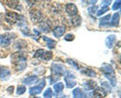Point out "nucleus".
Here are the masks:
<instances>
[{
    "mask_svg": "<svg viewBox=\"0 0 121 98\" xmlns=\"http://www.w3.org/2000/svg\"><path fill=\"white\" fill-rule=\"evenodd\" d=\"M40 98V97H33V98Z\"/></svg>",
    "mask_w": 121,
    "mask_h": 98,
    "instance_id": "nucleus-37",
    "label": "nucleus"
},
{
    "mask_svg": "<svg viewBox=\"0 0 121 98\" xmlns=\"http://www.w3.org/2000/svg\"><path fill=\"white\" fill-rule=\"evenodd\" d=\"M11 73L8 68L5 67L0 68V79L3 80H7L9 79Z\"/></svg>",
    "mask_w": 121,
    "mask_h": 98,
    "instance_id": "nucleus-11",
    "label": "nucleus"
},
{
    "mask_svg": "<svg viewBox=\"0 0 121 98\" xmlns=\"http://www.w3.org/2000/svg\"><path fill=\"white\" fill-rule=\"evenodd\" d=\"M30 15L31 20L34 22H37L41 18V12L37 9H34L31 11Z\"/></svg>",
    "mask_w": 121,
    "mask_h": 98,
    "instance_id": "nucleus-10",
    "label": "nucleus"
},
{
    "mask_svg": "<svg viewBox=\"0 0 121 98\" xmlns=\"http://www.w3.org/2000/svg\"><path fill=\"white\" fill-rule=\"evenodd\" d=\"M65 27L63 26H57L53 31V35L56 38H59L62 36L65 33Z\"/></svg>",
    "mask_w": 121,
    "mask_h": 98,
    "instance_id": "nucleus-15",
    "label": "nucleus"
},
{
    "mask_svg": "<svg viewBox=\"0 0 121 98\" xmlns=\"http://www.w3.org/2000/svg\"><path fill=\"white\" fill-rule=\"evenodd\" d=\"M73 94L74 98H83V93L79 87H77L73 90Z\"/></svg>",
    "mask_w": 121,
    "mask_h": 98,
    "instance_id": "nucleus-22",
    "label": "nucleus"
},
{
    "mask_svg": "<svg viewBox=\"0 0 121 98\" xmlns=\"http://www.w3.org/2000/svg\"><path fill=\"white\" fill-rule=\"evenodd\" d=\"M121 1H117L115 2L113 4V6H112V10H117V9H119L121 8Z\"/></svg>",
    "mask_w": 121,
    "mask_h": 98,
    "instance_id": "nucleus-31",
    "label": "nucleus"
},
{
    "mask_svg": "<svg viewBox=\"0 0 121 98\" xmlns=\"http://www.w3.org/2000/svg\"><path fill=\"white\" fill-rule=\"evenodd\" d=\"M75 78V76L70 73H69L66 75L65 77V81L67 88H72L76 85V81L74 80Z\"/></svg>",
    "mask_w": 121,
    "mask_h": 98,
    "instance_id": "nucleus-7",
    "label": "nucleus"
},
{
    "mask_svg": "<svg viewBox=\"0 0 121 98\" xmlns=\"http://www.w3.org/2000/svg\"><path fill=\"white\" fill-rule=\"evenodd\" d=\"M18 1H7V5L11 8H15L18 5Z\"/></svg>",
    "mask_w": 121,
    "mask_h": 98,
    "instance_id": "nucleus-28",
    "label": "nucleus"
},
{
    "mask_svg": "<svg viewBox=\"0 0 121 98\" xmlns=\"http://www.w3.org/2000/svg\"><path fill=\"white\" fill-rule=\"evenodd\" d=\"M100 70L104 73L105 76L108 79L112 86H115L117 85V78L115 73L111 64L108 63H104L102 65Z\"/></svg>",
    "mask_w": 121,
    "mask_h": 98,
    "instance_id": "nucleus-2",
    "label": "nucleus"
},
{
    "mask_svg": "<svg viewBox=\"0 0 121 98\" xmlns=\"http://www.w3.org/2000/svg\"><path fill=\"white\" fill-rule=\"evenodd\" d=\"M27 46V43L26 40H19L18 41H15V43L14 44L13 46V48L14 49L18 50H21L24 49Z\"/></svg>",
    "mask_w": 121,
    "mask_h": 98,
    "instance_id": "nucleus-13",
    "label": "nucleus"
},
{
    "mask_svg": "<svg viewBox=\"0 0 121 98\" xmlns=\"http://www.w3.org/2000/svg\"><path fill=\"white\" fill-rule=\"evenodd\" d=\"M11 62L14 64L16 65L17 68L18 69L22 70L26 67V60H27V55L24 53L22 51L16 52L12 54Z\"/></svg>",
    "mask_w": 121,
    "mask_h": 98,
    "instance_id": "nucleus-1",
    "label": "nucleus"
},
{
    "mask_svg": "<svg viewBox=\"0 0 121 98\" xmlns=\"http://www.w3.org/2000/svg\"><path fill=\"white\" fill-rule=\"evenodd\" d=\"M109 7L108 6H104V7H102L101 9L98 11V13H97V15L98 17L100 16V15H103L104 13H106V11H109Z\"/></svg>",
    "mask_w": 121,
    "mask_h": 98,
    "instance_id": "nucleus-25",
    "label": "nucleus"
},
{
    "mask_svg": "<svg viewBox=\"0 0 121 98\" xmlns=\"http://www.w3.org/2000/svg\"><path fill=\"white\" fill-rule=\"evenodd\" d=\"M116 40H117V37L113 34L108 36V37L106 39V41H105L106 47L109 48H112L113 47Z\"/></svg>",
    "mask_w": 121,
    "mask_h": 98,
    "instance_id": "nucleus-16",
    "label": "nucleus"
},
{
    "mask_svg": "<svg viewBox=\"0 0 121 98\" xmlns=\"http://www.w3.org/2000/svg\"><path fill=\"white\" fill-rule=\"evenodd\" d=\"M119 20H120V15L119 13H115L111 19V25L113 27H118L119 24Z\"/></svg>",
    "mask_w": 121,
    "mask_h": 98,
    "instance_id": "nucleus-17",
    "label": "nucleus"
},
{
    "mask_svg": "<svg viewBox=\"0 0 121 98\" xmlns=\"http://www.w3.org/2000/svg\"><path fill=\"white\" fill-rule=\"evenodd\" d=\"M64 39L67 41H72L74 39V35L72 34H67L65 35Z\"/></svg>",
    "mask_w": 121,
    "mask_h": 98,
    "instance_id": "nucleus-32",
    "label": "nucleus"
},
{
    "mask_svg": "<svg viewBox=\"0 0 121 98\" xmlns=\"http://www.w3.org/2000/svg\"><path fill=\"white\" fill-rule=\"evenodd\" d=\"M26 88L24 86H19L17 87V93L18 94H22L26 92Z\"/></svg>",
    "mask_w": 121,
    "mask_h": 98,
    "instance_id": "nucleus-30",
    "label": "nucleus"
},
{
    "mask_svg": "<svg viewBox=\"0 0 121 98\" xmlns=\"http://www.w3.org/2000/svg\"><path fill=\"white\" fill-rule=\"evenodd\" d=\"M64 89V85L62 82H60L59 83L56 84L54 86V89L55 90L56 93H59L62 92Z\"/></svg>",
    "mask_w": 121,
    "mask_h": 98,
    "instance_id": "nucleus-23",
    "label": "nucleus"
},
{
    "mask_svg": "<svg viewBox=\"0 0 121 98\" xmlns=\"http://www.w3.org/2000/svg\"><path fill=\"white\" fill-rule=\"evenodd\" d=\"M7 91L9 92L10 93H13V91H14V86H10V87H8V88L7 89Z\"/></svg>",
    "mask_w": 121,
    "mask_h": 98,
    "instance_id": "nucleus-34",
    "label": "nucleus"
},
{
    "mask_svg": "<svg viewBox=\"0 0 121 98\" xmlns=\"http://www.w3.org/2000/svg\"><path fill=\"white\" fill-rule=\"evenodd\" d=\"M37 81L38 77L36 76H30L25 79L23 80V83L25 85H30L35 83L36 82H37Z\"/></svg>",
    "mask_w": 121,
    "mask_h": 98,
    "instance_id": "nucleus-19",
    "label": "nucleus"
},
{
    "mask_svg": "<svg viewBox=\"0 0 121 98\" xmlns=\"http://www.w3.org/2000/svg\"><path fill=\"white\" fill-rule=\"evenodd\" d=\"M52 72L53 74L58 76H62L66 73V70L65 66L59 64H53L52 66Z\"/></svg>",
    "mask_w": 121,
    "mask_h": 98,
    "instance_id": "nucleus-4",
    "label": "nucleus"
},
{
    "mask_svg": "<svg viewBox=\"0 0 121 98\" xmlns=\"http://www.w3.org/2000/svg\"><path fill=\"white\" fill-rule=\"evenodd\" d=\"M65 97H66V96L62 95V96H60V98H66Z\"/></svg>",
    "mask_w": 121,
    "mask_h": 98,
    "instance_id": "nucleus-36",
    "label": "nucleus"
},
{
    "mask_svg": "<svg viewBox=\"0 0 121 98\" xmlns=\"http://www.w3.org/2000/svg\"><path fill=\"white\" fill-rule=\"evenodd\" d=\"M111 14L106 15L104 17L102 18L100 20V23H99V27H105L109 25V20Z\"/></svg>",
    "mask_w": 121,
    "mask_h": 98,
    "instance_id": "nucleus-20",
    "label": "nucleus"
},
{
    "mask_svg": "<svg viewBox=\"0 0 121 98\" xmlns=\"http://www.w3.org/2000/svg\"><path fill=\"white\" fill-rule=\"evenodd\" d=\"M1 43H2V35H0V46L1 45Z\"/></svg>",
    "mask_w": 121,
    "mask_h": 98,
    "instance_id": "nucleus-35",
    "label": "nucleus"
},
{
    "mask_svg": "<svg viewBox=\"0 0 121 98\" xmlns=\"http://www.w3.org/2000/svg\"><path fill=\"white\" fill-rule=\"evenodd\" d=\"M17 35L14 33H7L2 35V43L1 45L2 46H7L10 44L11 43L15 38Z\"/></svg>",
    "mask_w": 121,
    "mask_h": 98,
    "instance_id": "nucleus-6",
    "label": "nucleus"
},
{
    "mask_svg": "<svg viewBox=\"0 0 121 98\" xmlns=\"http://www.w3.org/2000/svg\"><path fill=\"white\" fill-rule=\"evenodd\" d=\"M21 19H22V17L15 12L8 11L6 13L5 20L9 24H14L18 21Z\"/></svg>",
    "mask_w": 121,
    "mask_h": 98,
    "instance_id": "nucleus-3",
    "label": "nucleus"
},
{
    "mask_svg": "<svg viewBox=\"0 0 121 98\" xmlns=\"http://www.w3.org/2000/svg\"><path fill=\"white\" fill-rule=\"evenodd\" d=\"M34 57L41 58L43 60H50L53 57V53L51 51H44L43 49H39L35 52Z\"/></svg>",
    "mask_w": 121,
    "mask_h": 98,
    "instance_id": "nucleus-5",
    "label": "nucleus"
},
{
    "mask_svg": "<svg viewBox=\"0 0 121 98\" xmlns=\"http://www.w3.org/2000/svg\"><path fill=\"white\" fill-rule=\"evenodd\" d=\"M65 9L69 15H76L78 13L77 7L73 3H69L66 4Z\"/></svg>",
    "mask_w": 121,
    "mask_h": 98,
    "instance_id": "nucleus-9",
    "label": "nucleus"
},
{
    "mask_svg": "<svg viewBox=\"0 0 121 98\" xmlns=\"http://www.w3.org/2000/svg\"><path fill=\"white\" fill-rule=\"evenodd\" d=\"M81 73L85 74L87 76L92 77H94L96 76V73L91 68H84L81 71Z\"/></svg>",
    "mask_w": 121,
    "mask_h": 98,
    "instance_id": "nucleus-21",
    "label": "nucleus"
},
{
    "mask_svg": "<svg viewBox=\"0 0 121 98\" xmlns=\"http://www.w3.org/2000/svg\"><path fill=\"white\" fill-rule=\"evenodd\" d=\"M81 21H82L81 18H80V17L76 16V17H74L72 19V24H73V26L77 27V26H79V25L80 24V23H81Z\"/></svg>",
    "mask_w": 121,
    "mask_h": 98,
    "instance_id": "nucleus-24",
    "label": "nucleus"
},
{
    "mask_svg": "<svg viewBox=\"0 0 121 98\" xmlns=\"http://www.w3.org/2000/svg\"><path fill=\"white\" fill-rule=\"evenodd\" d=\"M53 95V92L51 88H47L44 93L43 96L46 98H52Z\"/></svg>",
    "mask_w": 121,
    "mask_h": 98,
    "instance_id": "nucleus-27",
    "label": "nucleus"
},
{
    "mask_svg": "<svg viewBox=\"0 0 121 98\" xmlns=\"http://www.w3.org/2000/svg\"><path fill=\"white\" fill-rule=\"evenodd\" d=\"M111 2H112L111 1H103L102 4L105 5V6H108V5L111 4Z\"/></svg>",
    "mask_w": 121,
    "mask_h": 98,
    "instance_id": "nucleus-33",
    "label": "nucleus"
},
{
    "mask_svg": "<svg viewBox=\"0 0 121 98\" xmlns=\"http://www.w3.org/2000/svg\"><path fill=\"white\" fill-rule=\"evenodd\" d=\"M67 62L70 65H71L72 66H73L74 68H75L76 70H79V67L78 64L77 63L76 61H74V60H72V59H67Z\"/></svg>",
    "mask_w": 121,
    "mask_h": 98,
    "instance_id": "nucleus-29",
    "label": "nucleus"
},
{
    "mask_svg": "<svg viewBox=\"0 0 121 98\" xmlns=\"http://www.w3.org/2000/svg\"><path fill=\"white\" fill-rule=\"evenodd\" d=\"M98 9V7L97 6H93V7H89L88 8V11L90 15H91L92 16H94L95 14H96V13L97 12V10Z\"/></svg>",
    "mask_w": 121,
    "mask_h": 98,
    "instance_id": "nucleus-26",
    "label": "nucleus"
},
{
    "mask_svg": "<svg viewBox=\"0 0 121 98\" xmlns=\"http://www.w3.org/2000/svg\"><path fill=\"white\" fill-rule=\"evenodd\" d=\"M97 86H98L97 83L92 80H87L83 84V86L86 90H91L93 89L96 88Z\"/></svg>",
    "mask_w": 121,
    "mask_h": 98,
    "instance_id": "nucleus-12",
    "label": "nucleus"
},
{
    "mask_svg": "<svg viewBox=\"0 0 121 98\" xmlns=\"http://www.w3.org/2000/svg\"><path fill=\"white\" fill-rule=\"evenodd\" d=\"M93 94L95 98H104L106 96V92L104 89L98 87L95 90Z\"/></svg>",
    "mask_w": 121,
    "mask_h": 98,
    "instance_id": "nucleus-14",
    "label": "nucleus"
},
{
    "mask_svg": "<svg viewBox=\"0 0 121 98\" xmlns=\"http://www.w3.org/2000/svg\"><path fill=\"white\" fill-rule=\"evenodd\" d=\"M45 85H46V81H45V80L43 79V80H42V81L40 83V85L30 89L29 93L30 94H31V95H35V94H40V93H41V91H42Z\"/></svg>",
    "mask_w": 121,
    "mask_h": 98,
    "instance_id": "nucleus-8",
    "label": "nucleus"
},
{
    "mask_svg": "<svg viewBox=\"0 0 121 98\" xmlns=\"http://www.w3.org/2000/svg\"><path fill=\"white\" fill-rule=\"evenodd\" d=\"M43 39L44 41L45 42H46V44H47V47L50 49H52V48H54L56 47V43L54 41V40L52 38H50L47 37L46 36L43 37Z\"/></svg>",
    "mask_w": 121,
    "mask_h": 98,
    "instance_id": "nucleus-18",
    "label": "nucleus"
}]
</instances>
